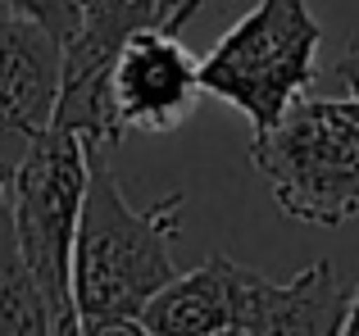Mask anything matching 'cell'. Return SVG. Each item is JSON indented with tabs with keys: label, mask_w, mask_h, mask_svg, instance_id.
<instances>
[{
	"label": "cell",
	"mask_w": 359,
	"mask_h": 336,
	"mask_svg": "<svg viewBox=\"0 0 359 336\" xmlns=\"http://www.w3.org/2000/svg\"><path fill=\"white\" fill-rule=\"evenodd\" d=\"M337 78H341V87H346V96L359 100V32H351V41L341 46V55H337Z\"/></svg>",
	"instance_id": "14"
},
{
	"label": "cell",
	"mask_w": 359,
	"mask_h": 336,
	"mask_svg": "<svg viewBox=\"0 0 359 336\" xmlns=\"http://www.w3.org/2000/svg\"><path fill=\"white\" fill-rule=\"evenodd\" d=\"M5 182H9V168L0 164V204H5Z\"/></svg>",
	"instance_id": "18"
},
{
	"label": "cell",
	"mask_w": 359,
	"mask_h": 336,
	"mask_svg": "<svg viewBox=\"0 0 359 336\" xmlns=\"http://www.w3.org/2000/svg\"><path fill=\"white\" fill-rule=\"evenodd\" d=\"M87 195L73 237V304L82 318L141 314L159 286L182 273L173 259L182 191L137 209L109 168V150L87 146Z\"/></svg>",
	"instance_id": "1"
},
{
	"label": "cell",
	"mask_w": 359,
	"mask_h": 336,
	"mask_svg": "<svg viewBox=\"0 0 359 336\" xmlns=\"http://www.w3.org/2000/svg\"><path fill=\"white\" fill-rule=\"evenodd\" d=\"M232 277L237 259L210 255L191 273H177L168 286H159L137 318L155 336H232Z\"/></svg>",
	"instance_id": "9"
},
{
	"label": "cell",
	"mask_w": 359,
	"mask_h": 336,
	"mask_svg": "<svg viewBox=\"0 0 359 336\" xmlns=\"http://www.w3.org/2000/svg\"><path fill=\"white\" fill-rule=\"evenodd\" d=\"M55 309L60 304L23 259L9 204H0V336H55Z\"/></svg>",
	"instance_id": "10"
},
{
	"label": "cell",
	"mask_w": 359,
	"mask_h": 336,
	"mask_svg": "<svg viewBox=\"0 0 359 336\" xmlns=\"http://www.w3.org/2000/svg\"><path fill=\"white\" fill-rule=\"evenodd\" d=\"M146 23H155L150 9H137L128 0H91L82 27L64 41V87L55 127H69L100 150H114L128 136L114 114V59L123 41Z\"/></svg>",
	"instance_id": "5"
},
{
	"label": "cell",
	"mask_w": 359,
	"mask_h": 336,
	"mask_svg": "<svg viewBox=\"0 0 359 336\" xmlns=\"http://www.w3.org/2000/svg\"><path fill=\"white\" fill-rule=\"evenodd\" d=\"M201 96V59L182 46L177 32L146 23L123 41L114 59V114L123 132H173L196 114Z\"/></svg>",
	"instance_id": "6"
},
{
	"label": "cell",
	"mask_w": 359,
	"mask_h": 336,
	"mask_svg": "<svg viewBox=\"0 0 359 336\" xmlns=\"http://www.w3.org/2000/svg\"><path fill=\"white\" fill-rule=\"evenodd\" d=\"M318 46L323 27L309 0H259L201 59V87L264 132L309 91Z\"/></svg>",
	"instance_id": "3"
},
{
	"label": "cell",
	"mask_w": 359,
	"mask_h": 336,
	"mask_svg": "<svg viewBox=\"0 0 359 336\" xmlns=\"http://www.w3.org/2000/svg\"><path fill=\"white\" fill-rule=\"evenodd\" d=\"M250 164L269 177L287 218L341 227L359 214V109L355 100L300 96L273 127L250 136Z\"/></svg>",
	"instance_id": "2"
},
{
	"label": "cell",
	"mask_w": 359,
	"mask_h": 336,
	"mask_svg": "<svg viewBox=\"0 0 359 336\" xmlns=\"http://www.w3.org/2000/svg\"><path fill=\"white\" fill-rule=\"evenodd\" d=\"M64 87V41L46 23L0 9V164L14 173L18 155L55 127Z\"/></svg>",
	"instance_id": "7"
},
{
	"label": "cell",
	"mask_w": 359,
	"mask_h": 336,
	"mask_svg": "<svg viewBox=\"0 0 359 336\" xmlns=\"http://www.w3.org/2000/svg\"><path fill=\"white\" fill-rule=\"evenodd\" d=\"M87 141L69 127H46L5 182L14 237L36 282L55 304H73V237L87 195Z\"/></svg>",
	"instance_id": "4"
},
{
	"label": "cell",
	"mask_w": 359,
	"mask_h": 336,
	"mask_svg": "<svg viewBox=\"0 0 359 336\" xmlns=\"http://www.w3.org/2000/svg\"><path fill=\"white\" fill-rule=\"evenodd\" d=\"M210 5V0H159V9H155V23L159 27H168V32H182L187 23H191L201 9Z\"/></svg>",
	"instance_id": "13"
},
{
	"label": "cell",
	"mask_w": 359,
	"mask_h": 336,
	"mask_svg": "<svg viewBox=\"0 0 359 336\" xmlns=\"http://www.w3.org/2000/svg\"><path fill=\"white\" fill-rule=\"evenodd\" d=\"M55 336H82V314H78V304H64V309H55Z\"/></svg>",
	"instance_id": "15"
},
{
	"label": "cell",
	"mask_w": 359,
	"mask_h": 336,
	"mask_svg": "<svg viewBox=\"0 0 359 336\" xmlns=\"http://www.w3.org/2000/svg\"><path fill=\"white\" fill-rule=\"evenodd\" d=\"M341 336H359V291H351V314H346V332Z\"/></svg>",
	"instance_id": "16"
},
{
	"label": "cell",
	"mask_w": 359,
	"mask_h": 336,
	"mask_svg": "<svg viewBox=\"0 0 359 336\" xmlns=\"http://www.w3.org/2000/svg\"><path fill=\"white\" fill-rule=\"evenodd\" d=\"M128 5H137V9H150V14H155V9H159V0H128Z\"/></svg>",
	"instance_id": "17"
},
{
	"label": "cell",
	"mask_w": 359,
	"mask_h": 336,
	"mask_svg": "<svg viewBox=\"0 0 359 336\" xmlns=\"http://www.w3.org/2000/svg\"><path fill=\"white\" fill-rule=\"evenodd\" d=\"M82 336H155L137 314H100V318H82Z\"/></svg>",
	"instance_id": "12"
},
{
	"label": "cell",
	"mask_w": 359,
	"mask_h": 336,
	"mask_svg": "<svg viewBox=\"0 0 359 336\" xmlns=\"http://www.w3.org/2000/svg\"><path fill=\"white\" fill-rule=\"evenodd\" d=\"M232 300V336H341L351 314V286L327 259L300 268L287 282L237 264Z\"/></svg>",
	"instance_id": "8"
},
{
	"label": "cell",
	"mask_w": 359,
	"mask_h": 336,
	"mask_svg": "<svg viewBox=\"0 0 359 336\" xmlns=\"http://www.w3.org/2000/svg\"><path fill=\"white\" fill-rule=\"evenodd\" d=\"M0 9H14V14L36 18V23H46L60 41H69V36L82 27L91 0H0Z\"/></svg>",
	"instance_id": "11"
}]
</instances>
